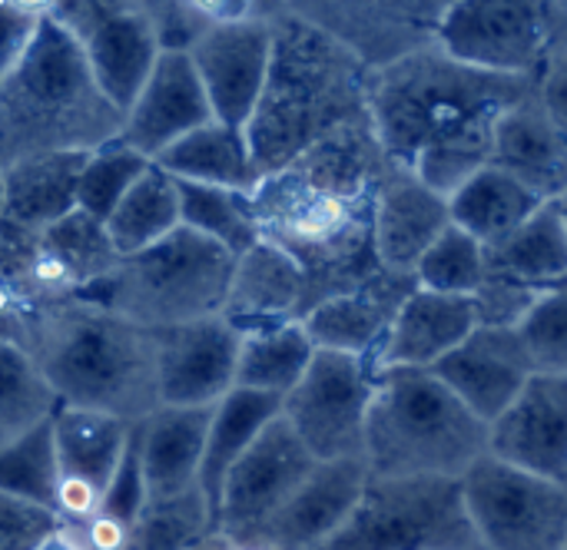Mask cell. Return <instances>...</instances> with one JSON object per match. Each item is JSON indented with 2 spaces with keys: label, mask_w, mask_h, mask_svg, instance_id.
<instances>
[{
  "label": "cell",
  "mask_w": 567,
  "mask_h": 550,
  "mask_svg": "<svg viewBox=\"0 0 567 550\" xmlns=\"http://www.w3.org/2000/svg\"><path fill=\"white\" fill-rule=\"evenodd\" d=\"M209 415L213 408H156L140 422L146 501H166L199 488Z\"/></svg>",
  "instance_id": "cell-28"
},
{
  "label": "cell",
  "mask_w": 567,
  "mask_h": 550,
  "mask_svg": "<svg viewBox=\"0 0 567 550\" xmlns=\"http://www.w3.org/2000/svg\"><path fill=\"white\" fill-rule=\"evenodd\" d=\"M419 289L415 276L379 269L362 286L312 305L299 322L316 349L372 359L395 312Z\"/></svg>",
  "instance_id": "cell-22"
},
{
  "label": "cell",
  "mask_w": 567,
  "mask_h": 550,
  "mask_svg": "<svg viewBox=\"0 0 567 550\" xmlns=\"http://www.w3.org/2000/svg\"><path fill=\"white\" fill-rule=\"evenodd\" d=\"M492 166L518 179L542 203H558L567 193V136L538 90L498 120Z\"/></svg>",
  "instance_id": "cell-25"
},
{
  "label": "cell",
  "mask_w": 567,
  "mask_h": 550,
  "mask_svg": "<svg viewBox=\"0 0 567 550\" xmlns=\"http://www.w3.org/2000/svg\"><path fill=\"white\" fill-rule=\"evenodd\" d=\"M213 120L209 96L199 83V73L183 50H163L120 123V143L140 153L143 159L163 156L173 143Z\"/></svg>",
  "instance_id": "cell-17"
},
{
  "label": "cell",
  "mask_w": 567,
  "mask_h": 550,
  "mask_svg": "<svg viewBox=\"0 0 567 550\" xmlns=\"http://www.w3.org/2000/svg\"><path fill=\"white\" fill-rule=\"evenodd\" d=\"M538 372H565L567 375V279L548 289L528 319L518 325Z\"/></svg>",
  "instance_id": "cell-42"
},
{
  "label": "cell",
  "mask_w": 567,
  "mask_h": 550,
  "mask_svg": "<svg viewBox=\"0 0 567 550\" xmlns=\"http://www.w3.org/2000/svg\"><path fill=\"white\" fill-rule=\"evenodd\" d=\"M146 505V481H143V461H140V425L133 428V438L123 452V461L116 465L106 491H103V505L93 518H103L110 525H120L123 531L133 528V521L140 518Z\"/></svg>",
  "instance_id": "cell-43"
},
{
  "label": "cell",
  "mask_w": 567,
  "mask_h": 550,
  "mask_svg": "<svg viewBox=\"0 0 567 550\" xmlns=\"http://www.w3.org/2000/svg\"><path fill=\"white\" fill-rule=\"evenodd\" d=\"M20 349L60 405L103 412L130 425L146 422L159 408L156 332L103 305L66 299L40 309Z\"/></svg>",
  "instance_id": "cell-4"
},
{
  "label": "cell",
  "mask_w": 567,
  "mask_h": 550,
  "mask_svg": "<svg viewBox=\"0 0 567 550\" xmlns=\"http://www.w3.org/2000/svg\"><path fill=\"white\" fill-rule=\"evenodd\" d=\"M365 461H319L256 538L262 550H319L332 541L369 485Z\"/></svg>",
  "instance_id": "cell-21"
},
{
  "label": "cell",
  "mask_w": 567,
  "mask_h": 550,
  "mask_svg": "<svg viewBox=\"0 0 567 550\" xmlns=\"http://www.w3.org/2000/svg\"><path fill=\"white\" fill-rule=\"evenodd\" d=\"M0 491L56 511V455L50 422L0 452Z\"/></svg>",
  "instance_id": "cell-41"
},
{
  "label": "cell",
  "mask_w": 567,
  "mask_h": 550,
  "mask_svg": "<svg viewBox=\"0 0 567 550\" xmlns=\"http://www.w3.org/2000/svg\"><path fill=\"white\" fill-rule=\"evenodd\" d=\"M435 372L485 425H492L538 372L518 329L478 325Z\"/></svg>",
  "instance_id": "cell-20"
},
{
  "label": "cell",
  "mask_w": 567,
  "mask_h": 550,
  "mask_svg": "<svg viewBox=\"0 0 567 550\" xmlns=\"http://www.w3.org/2000/svg\"><path fill=\"white\" fill-rule=\"evenodd\" d=\"M475 550H482V548H475Z\"/></svg>",
  "instance_id": "cell-51"
},
{
  "label": "cell",
  "mask_w": 567,
  "mask_h": 550,
  "mask_svg": "<svg viewBox=\"0 0 567 550\" xmlns=\"http://www.w3.org/2000/svg\"><path fill=\"white\" fill-rule=\"evenodd\" d=\"M236 355L239 332L223 315L159 329V408H216L236 388Z\"/></svg>",
  "instance_id": "cell-15"
},
{
  "label": "cell",
  "mask_w": 567,
  "mask_h": 550,
  "mask_svg": "<svg viewBox=\"0 0 567 550\" xmlns=\"http://www.w3.org/2000/svg\"><path fill=\"white\" fill-rule=\"evenodd\" d=\"M488 272V252L465 229L449 226L415 266V282L442 295H475Z\"/></svg>",
  "instance_id": "cell-39"
},
{
  "label": "cell",
  "mask_w": 567,
  "mask_h": 550,
  "mask_svg": "<svg viewBox=\"0 0 567 550\" xmlns=\"http://www.w3.org/2000/svg\"><path fill=\"white\" fill-rule=\"evenodd\" d=\"M66 521L43 505L13 498L0 491V550H33L40 548L53 531Z\"/></svg>",
  "instance_id": "cell-44"
},
{
  "label": "cell",
  "mask_w": 567,
  "mask_h": 550,
  "mask_svg": "<svg viewBox=\"0 0 567 550\" xmlns=\"http://www.w3.org/2000/svg\"><path fill=\"white\" fill-rule=\"evenodd\" d=\"M565 550H567V548H565Z\"/></svg>",
  "instance_id": "cell-52"
},
{
  "label": "cell",
  "mask_w": 567,
  "mask_h": 550,
  "mask_svg": "<svg viewBox=\"0 0 567 550\" xmlns=\"http://www.w3.org/2000/svg\"><path fill=\"white\" fill-rule=\"evenodd\" d=\"M60 408L33 359L17 342H0V452L43 428Z\"/></svg>",
  "instance_id": "cell-37"
},
{
  "label": "cell",
  "mask_w": 567,
  "mask_h": 550,
  "mask_svg": "<svg viewBox=\"0 0 567 550\" xmlns=\"http://www.w3.org/2000/svg\"><path fill=\"white\" fill-rule=\"evenodd\" d=\"M0 219H3V179H0Z\"/></svg>",
  "instance_id": "cell-50"
},
{
  "label": "cell",
  "mask_w": 567,
  "mask_h": 550,
  "mask_svg": "<svg viewBox=\"0 0 567 550\" xmlns=\"http://www.w3.org/2000/svg\"><path fill=\"white\" fill-rule=\"evenodd\" d=\"M312 355H316V345L306 335L302 322H282V325L239 332L236 388L286 398L306 375Z\"/></svg>",
  "instance_id": "cell-34"
},
{
  "label": "cell",
  "mask_w": 567,
  "mask_h": 550,
  "mask_svg": "<svg viewBox=\"0 0 567 550\" xmlns=\"http://www.w3.org/2000/svg\"><path fill=\"white\" fill-rule=\"evenodd\" d=\"M555 27V3L535 0H455L445 3L435 46L475 70L535 80Z\"/></svg>",
  "instance_id": "cell-11"
},
{
  "label": "cell",
  "mask_w": 567,
  "mask_h": 550,
  "mask_svg": "<svg viewBox=\"0 0 567 550\" xmlns=\"http://www.w3.org/2000/svg\"><path fill=\"white\" fill-rule=\"evenodd\" d=\"M120 266V256L100 219L73 209L33 242V289L40 305L80 299Z\"/></svg>",
  "instance_id": "cell-26"
},
{
  "label": "cell",
  "mask_w": 567,
  "mask_h": 550,
  "mask_svg": "<svg viewBox=\"0 0 567 550\" xmlns=\"http://www.w3.org/2000/svg\"><path fill=\"white\" fill-rule=\"evenodd\" d=\"M120 123L80 43L43 7L27 50L0 80V166L40 153H93L120 136Z\"/></svg>",
  "instance_id": "cell-5"
},
{
  "label": "cell",
  "mask_w": 567,
  "mask_h": 550,
  "mask_svg": "<svg viewBox=\"0 0 567 550\" xmlns=\"http://www.w3.org/2000/svg\"><path fill=\"white\" fill-rule=\"evenodd\" d=\"M90 153H40L0 166L3 222L43 232L76 209V183Z\"/></svg>",
  "instance_id": "cell-29"
},
{
  "label": "cell",
  "mask_w": 567,
  "mask_h": 550,
  "mask_svg": "<svg viewBox=\"0 0 567 550\" xmlns=\"http://www.w3.org/2000/svg\"><path fill=\"white\" fill-rule=\"evenodd\" d=\"M153 166L183 183H203L249 196L259 186V169L246 143V129L226 126L219 120H209L206 126L173 143L163 156L153 159Z\"/></svg>",
  "instance_id": "cell-31"
},
{
  "label": "cell",
  "mask_w": 567,
  "mask_h": 550,
  "mask_svg": "<svg viewBox=\"0 0 567 550\" xmlns=\"http://www.w3.org/2000/svg\"><path fill=\"white\" fill-rule=\"evenodd\" d=\"M33 550H90V544L83 541V535H80L76 525H63L60 531H53L40 548Z\"/></svg>",
  "instance_id": "cell-47"
},
{
  "label": "cell",
  "mask_w": 567,
  "mask_h": 550,
  "mask_svg": "<svg viewBox=\"0 0 567 550\" xmlns=\"http://www.w3.org/2000/svg\"><path fill=\"white\" fill-rule=\"evenodd\" d=\"M80 43L103 100L123 116L163 53L146 3H56L47 7Z\"/></svg>",
  "instance_id": "cell-12"
},
{
  "label": "cell",
  "mask_w": 567,
  "mask_h": 550,
  "mask_svg": "<svg viewBox=\"0 0 567 550\" xmlns=\"http://www.w3.org/2000/svg\"><path fill=\"white\" fill-rule=\"evenodd\" d=\"M209 535H216L213 515L206 495L196 488L179 498L146 501L140 518L126 531L123 550H193Z\"/></svg>",
  "instance_id": "cell-38"
},
{
  "label": "cell",
  "mask_w": 567,
  "mask_h": 550,
  "mask_svg": "<svg viewBox=\"0 0 567 550\" xmlns=\"http://www.w3.org/2000/svg\"><path fill=\"white\" fill-rule=\"evenodd\" d=\"M485 279L512 282L528 292H548L567 279V226L555 203L542 206L508 239L485 249Z\"/></svg>",
  "instance_id": "cell-30"
},
{
  "label": "cell",
  "mask_w": 567,
  "mask_h": 550,
  "mask_svg": "<svg viewBox=\"0 0 567 550\" xmlns=\"http://www.w3.org/2000/svg\"><path fill=\"white\" fill-rule=\"evenodd\" d=\"M561 10L565 13H555L551 46H548V56H545L538 76H535V90L567 136V7H561Z\"/></svg>",
  "instance_id": "cell-45"
},
{
  "label": "cell",
  "mask_w": 567,
  "mask_h": 550,
  "mask_svg": "<svg viewBox=\"0 0 567 550\" xmlns=\"http://www.w3.org/2000/svg\"><path fill=\"white\" fill-rule=\"evenodd\" d=\"M186 53L209 96L213 120L246 129L259 106L272 60L269 13H259V7H243L233 17H213Z\"/></svg>",
  "instance_id": "cell-14"
},
{
  "label": "cell",
  "mask_w": 567,
  "mask_h": 550,
  "mask_svg": "<svg viewBox=\"0 0 567 550\" xmlns=\"http://www.w3.org/2000/svg\"><path fill=\"white\" fill-rule=\"evenodd\" d=\"M555 206H558V212H561V219H565V226H567V193L558 199V203H555Z\"/></svg>",
  "instance_id": "cell-49"
},
{
  "label": "cell",
  "mask_w": 567,
  "mask_h": 550,
  "mask_svg": "<svg viewBox=\"0 0 567 550\" xmlns=\"http://www.w3.org/2000/svg\"><path fill=\"white\" fill-rule=\"evenodd\" d=\"M183 226L179 216V189L169 173L150 163V169L130 186V193L120 199V206L106 216L103 229L116 249L120 259L136 256L156 242H163L169 232Z\"/></svg>",
  "instance_id": "cell-35"
},
{
  "label": "cell",
  "mask_w": 567,
  "mask_h": 550,
  "mask_svg": "<svg viewBox=\"0 0 567 550\" xmlns=\"http://www.w3.org/2000/svg\"><path fill=\"white\" fill-rule=\"evenodd\" d=\"M389 166L372 123L359 120L252 189L259 239L302 269L309 309L382 269L375 259V193Z\"/></svg>",
  "instance_id": "cell-1"
},
{
  "label": "cell",
  "mask_w": 567,
  "mask_h": 550,
  "mask_svg": "<svg viewBox=\"0 0 567 550\" xmlns=\"http://www.w3.org/2000/svg\"><path fill=\"white\" fill-rule=\"evenodd\" d=\"M309 312V279L302 269L269 242H256L236 259L223 319L236 332L299 322Z\"/></svg>",
  "instance_id": "cell-27"
},
{
  "label": "cell",
  "mask_w": 567,
  "mask_h": 550,
  "mask_svg": "<svg viewBox=\"0 0 567 550\" xmlns=\"http://www.w3.org/2000/svg\"><path fill=\"white\" fill-rule=\"evenodd\" d=\"M319 461L282 422H269L259 438L229 468L216 511V535L243 544H256L262 528L292 498V491L312 475Z\"/></svg>",
  "instance_id": "cell-13"
},
{
  "label": "cell",
  "mask_w": 567,
  "mask_h": 550,
  "mask_svg": "<svg viewBox=\"0 0 567 550\" xmlns=\"http://www.w3.org/2000/svg\"><path fill=\"white\" fill-rule=\"evenodd\" d=\"M296 10L379 70L432 46L445 3H296Z\"/></svg>",
  "instance_id": "cell-19"
},
{
  "label": "cell",
  "mask_w": 567,
  "mask_h": 550,
  "mask_svg": "<svg viewBox=\"0 0 567 550\" xmlns=\"http://www.w3.org/2000/svg\"><path fill=\"white\" fill-rule=\"evenodd\" d=\"M176 189H179V216L186 229L213 239L236 259L259 242V226L249 193L183 183V179H176Z\"/></svg>",
  "instance_id": "cell-36"
},
{
  "label": "cell",
  "mask_w": 567,
  "mask_h": 550,
  "mask_svg": "<svg viewBox=\"0 0 567 550\" xmlns=\"http://www.w3.org/2000/svg\"><path fill=\"white\" fill-rule=\"evenodd\" d=\"M542 206H548V203H542L535 193H528L518 179H512L508 173L495 169L492 163L485 169H478L472 179H465L449 196L452 226L465 229L485 249H492L502 239H508Z\"/></svg>",
  "instance_id": "cell-33"
},
{
  "label": "cell",
  "mask_w": 567,
  "mask_h": 550,
  "mask_svg": "<svg viewBox=\"0 0 567 550\" xmlns=\"http://www.w3.org/2000/svg\"><path fill=\"white\" fill-rule=\"evenodd\" d=\"M193 550H262V548H256V544H243V541H233V538H226V535H209L203 544H196Z\"/></svg>",
  "instance_id": "cell-48"
},
{
  "label": "cell",
  "mask_w": 567,
  "mask_h": 550,
  "mask_svg": "<svg viewBox=\"0 0 567 550\" xmlns=\"http://www.w3.org/2000/svg\"><path fill=\"white\" fill-rule=\"evenodd\" d=\"M279 412H282V398L262 395V392H246V388H233L213 408L206 448H203V468H199V488L206 495L213 528H216L219 495H223V481H226L229 468L259 438V432L279 418Z\"/></svg>",
  "instance_id": "cell-32"
},
{
  "label": "cell",
  "mask_w": 567,
  "mask_h": 550,
  "mask_svg": "<svg viewBox=\"0 0 567 550\" xmlns=\"http://www.w3.org/2000/svg\"><path fill=\"white\" fill-rule=\"evenodd\" d=\"M452 478H369L346 528L319 550H475Z\"/></svg>",
  "instance_id": "cell-8"
},
{
  "label": "cell",
  "mask_w": 567,
  "mask_h": 550,
  "mask_svg": "<svg viewBox=\"0 0 567 550\" xmlns=\"http://www.w3.org/2000/svg\"><path fill=\"white\" fill-rule=\"evenodd\" d=\"M272 60L259 106L246 126L252 163L279 173L329 133L369 120V66L296 7H272Z\"/></svg>",
  "instance_id": "cell-3"
},
{
  "label": "cell",
  "mask_w": 567,
  "mask_h": 550,
  "mask_svg": "<svg viewBox=\"0 0 567 550\" xmlns=\"http://www.w3.org/2000/svg\"><path fill=\"white\" fill-rule=\"evenodd\" d=\"M130 422L60 405L50 418L53 432V455H56V501L73 511L86 515L103 505V491L123 461V452L133 438Z\"/></svg>",
  "instance_id": "cell-18"
},
{
  "label": "cell",
  "mask_w": 567,
  "mask_h": 550,
  "mask_svg": "<svg viewBox=\"0 0 567 550\" xmlns=\"http://www.w3.org/2000/svg\"><path fill=\"white\" fill-rule=\"evenodd\" d=\"M43 7L33 3H0V80L13 70L20 53L27 50Z\"/></svg>",
  "instance_id": "cell-46"
},
{
  "label": "cell",
  "mask_w": 567,
  "mask_h": 550,
  "mask_svg": "<svg viewBox=\"0 0 567 550\" xmlns=\"http://www.w3.org/2000/svg\"><path fill=\"white\" fill-rule=\"evenodd\" d=\"M233 269V252L179 226L163 242L120 259V266L80 299L159 332L219 315Z\"/></svg>",
  "instance_id": "cell-7"
},
{
  "label": "cell",
  "mask_w": 567,
  "mask_h": 550,
  "mask_svg": "<svg viewBox=\"0 0 567 550\" xmlns=\"http://www.w3.org/2000/svg\"><path fill=\"white\" fill-rule=\"evenodd\" d=\"M375 392L369 359L316 349L299 385L282 398V422L316 461H365V418Z\"/></svg>",
  "instance_id": "cell-10"
},
{
  "label": "cell",
  "mask_w": 567,
  "mask_h": 550,
  "mask_svg": "<svg viewBox=\"0 0 567 550\" xmlns=\"http://www.w3.org/2000/svg\"><path fill=\"white\" fill-rule=\"evenodd\" d=\"M462 501L482 550H565L567 488L492 455L462 478Z\"/></svg>",
  "instance_id": "cell-9"
},
{
  "label": "cell",
  "mask_w": 567,
  "mask_h": 550,
  "mask_svg": "<svg viewBox=\"0 0 567 550\" xmlns=\"http://www.w3.org/2000/svg\"><path fill=\"white\" fill-rule=\"evenodd\" d=\"M532 90L528 76L465 66L432 43L369 70L365 113L382 153L449 199L492 163L498 120Z\"/></svg>",
  "instance_id": "cell-2"
},
{
  "label": "cell",
  "mask_w": 567,
  "mask_h": 550,
  "mask_svg": "<svg viewBox=\"0 0 567 550\" xmlns=\"http://www.w3.org/2000/svg\"><path fill=\"white\" fill-rule=\"evenodd\" d=\"M488 455L567 488V375L535 372L488 425Z\"/></svg>",
  "instance_id": "cell-16"
},
{
  "label": "cell",
  "mask_w": 567,
  "mask_h": 550,
  "mask_svg": "<svg viewBox=\"0 0 567 550\" xmlns=\"http://www.w3.org/2000/svg\"><path fill=\"white\" fill-rule=\"evenodd\" d=\"M150 169V159L123 146L120 139L103 143L93 149L80 169L76 183V209L106 222V216L120 206V199L130 193V186Z\"/></svg>",
  "instance_id": "cell-40"
},
{
  "label": "cell",
  "mask_w": 567,
  "mask_h": 550,
  "mask_svg": "<svg viewBox=\"0 0 567 550\" xmlns=\"http://www.w3.org/2000/svg\"><path fill=\"white\" fill-rule=\"evenodd\" d=\"M452 226L449 199L415 173L389 166L375 193V259L389 272L415 276L419 259Z\"/></svg>",
  "instance_id": "cell-24"
},
{
  "label": "cell",
  "mask_w": 567,
  "mask_h": 550,
  "mask_svg": "<svg viewBox=\"0 0 567 550\" xmlns=\"http://www.w3.org/2000/svg\"><path fill=\"white\" fill-rule=\"evenodd\" d=\"M485 455L488 425L435 372H375L362 455L372 478L458 481Z\"/></svg>",
  "instance_id": "cell-6"
},
{
  "label": "cell",
  "mask_w": 567,
  "mask_h": 550,
  "mask_svg": "<svg viewBox=\"0 0 567 550\" xmlns=\"http://www.w3.org/2000/svg\"><path fill=\"white\" fill-rule=\"evenodd\" d=\"M475 329H478V309L472 295H442L419 286L395 312L369 365L372 372L435 369Z\"/></svg>",
  "instance_id": "cell-23"
}]
</instances>
